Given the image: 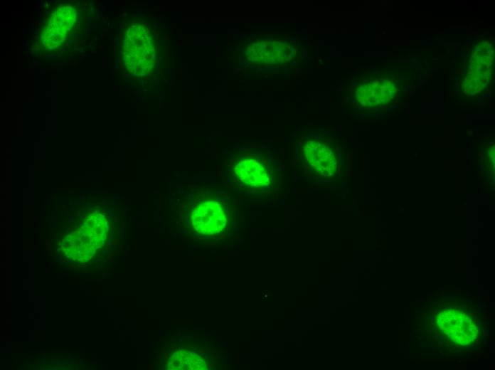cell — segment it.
<instances>
[{
  "label": "cell",
  "mask_w": 495,
  "mask_h": 370,
  "mask_svg": "<svg viewBox=\"0 0 495 370\" xmlns=\"http://www.w3.org/2000/svg\"><path fill=\"white\" fill-rule=\"evenodd\" d=\"M123 49L125 65L130 72L142 75L152 70L155 48L150 32L144 25L135 23L127 30Z\"/></svg>",
  "instance_id": "cell-1"
},
{
  "label": "cell",
  "mask_w": 495,
  "mask_h": 370,
  "mask_svg": "<svg viewBox=\"0 0 495 370\" xmlns=\"http://www.w3.org/2000/svg\"><path fill=\"white\" fill-rule=\"evenodd\" d=\"M227 221L223 204L211 199L200 203L191 215V225L195 231L208 236L220 233L227 226Z\"/></svg>",
  "instance_id": "cell-2"
},
{
  "label": "cell",
  "mask_w": 495,
  "mask_h": 370,
  "mask_svg": "<svg viewBox=\"0 0 495 370\" xmlns=\"http://www.w3.org/2000/svg\"><path fill=\"white\" fill-rule=\"evenodd\" d=\"M494 65V46L487 41L479 43L474 48L468 68L467 88L479 90L487 86Z\"/></svg>",
  "instance_id": "cell-3"
},
{
  "label": "cell",
  "mask_w": 495,
  "mask_h": 370,
  "mask_svg": "<svg viewBox=\"0 0 495 370\" xmlns=\"http://www.w3.org/2000/svg\"><path fill=\"white\" fill-rule=\"evenodd\" d=\"M296 51L293 45L286 42L260 41L250 44L246 54L253 62L275 64L290 60Z\"/></svg>",
  "instance_id": "cell-4"
},
{
  "label": "cell",
  "mask_w": 495,
  "mask_h": 370,
  "mask_svg": "<svg viewBox=\"0 0 495 370\" xmlns=\"http://www.w3.org/2000/svg\"><path fill=\"white\" fill-rule=\"evenodd\" d=\"M397 90L395 83L390 79H372L357 87L356 97L366 106L375 107L392 100Z\"/></svg>",
  "instance_id": "cell-5"
},
{
  "label": "cell",
  "mask_w": 495,
  "mask_h": 370,
  "mask_svg": "<svg viewBox=\"0 0 495 370\" xmlns=\"http://www.w3.org/2000/svg\"><path fill=\"white\" fill-rule=\"evenodd\" d=\"M75 18V9L70 6L59 8L50 15L43 33L46 34L44 38L49 45L53 44L54 48L58 47L68 38Z\"/></svg>",
  "instance_id": "cell-6"
},
{
  "label": "cell",
  "mask_w": 495,
  "mask_h": 370,
  "mask_svg": "<svg viewBox=\"0 0 495 370\" xmlns=\"http://www.w3.org/2000/svg\"><path fill=\"white\" fill-rule=\"evenodd\" d=\"M240 181L252 186H267L270 178L262 163L254 158L240 160L235 167Z\"/></svg>",
  "instance_id": "cell-7"
},
{
  "label": "cell",
  "mask_w": 495,
  "mask_h": 370,
  "mask_svg": "<svg viewBox=\"0 0 495 370\" xmlns=\"http://www.w3.org/2000/svg\"><path fill=\"white\" fill-rule=\"evenodd\" d=\"M169 366L172 369H203L204 360L198 355L190 352L181 350L176 352L171 358Z\"/></svg>",
  "instance_id": "cell-8"
}]
</instances>
